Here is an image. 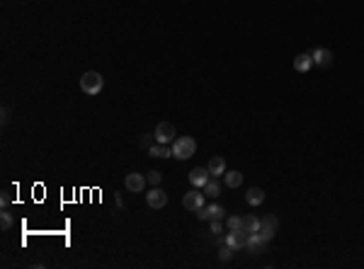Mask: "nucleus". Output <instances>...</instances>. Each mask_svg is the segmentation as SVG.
<instances>
[{
	"label": "nucleus",
	"instance_id": "nucleus-1",
	"mask_svg": "<svg viewBox=\"0 0 364 269\" xmlns=\"http://www.w3.org/2000/svg\"><path fill=\"white\" fill-rule=\"evenodd\" d=\"M170 150H173V158L187 160V158H192V155L197 153V141H194L192 136H180V138H175V141L170 143Z\"/></svg>",
	"mask_w": 364,
	"mask_h": 269
},
{
	"label": "nucleus",
	"instance_id": "nucleus-2",
	"mask_svg": "<svg viewBox=\"0 0 364 269\" xmlns=\"http://www.w3.org/2000/svg\"><path fill=\"white\" fill-rule=\"evenodd\" d=\"M102 88H105V80H102V75L97 71L83 73V78H80V90H83L85 95L95 97L97 92H102Z\"/></svg>",
	"mask_w": 364,
	"mask_h": 269
},
{
	"label": "nucleus",
	"instance_id": "nucleus-3",
	"mask_svg": "<svg viewBox=\"0 0 364 269\" xmlns=\"http://www.w3.org/2000/svg\"><path fill=\"white\" fill-rule=\"evenodd\" d=\"M199 221H223L226 218V209L221 204H209V206H201L197 211Z\"/></svg>",
	"mask_w": 364,
	"mask_h": 269
},
{
	"label": "nucleus",
	"instance_id": "nucleus-4",
	"mask_svg": "<svg viewBox=\"0 0 364 269\" xmlns=\"http://www.w3.org/2000/svg\"><path fill=\"white\" fill-rule=\"evenodd\" d=\"M248 238H250L248 231L236 228V231H228V235H226L223 240H226V245H231L233 250H240V248H248Z\"/></svg>",
	"mask_w": 364,
	"mask_h": 269
},
{
	"label": "nucleus",
	"instance_id": "nucleus-5",
	"mask_svg": "<svg viewBox=\"0 0 364 269\" xmlns=\"http://www.w3.org/2000/svg\"><path fill=\"white\" fill-rule=\"evenodd\" d=\"M153 136H156L158 143H165V145L173 143V141H175V126L170 124V122H161V124L156 126Z\"/></svg>",
	"mask_w": 364,
	"mask_h": 269
},
{
	"label": "nucleus",
	"instance_id": "nucleus-6",
	"mask_svg": "<svg viewBox=\"0 0 364 269\" xmlns=\"http://www.w3.org/2000/svg\"><path fill=\"white\" fill-rule=\"evenodd\" d=\"M204 197H206V194H204V192H197V189H194V192H187V194L182 197V206H184L187 211H199L201 206H204Z\"/></svg>",
	"mask_w": 364,
	"mask_h": 269
},
{
	"label": "nucleus",
	"instance_id": "nucleus-7",
	"mask_svg": "<svg viewBox=\"0 0 364 269\" xmlns=\"http://www.w3.org/2000/svg\"><path fill=\"white\" fill-rule=\"evenodd\" d=\"M124 187H127L131 194L144 192L146 189V175H141V172H129L127 177H124Z\"/></svg>",
	"mask_w": 364,
	"mask_h": 269
},
{
	"label": "nucleus",
	"instance_id": "nucleus-8",
	"mask_svg": "<svg viewBox=\"0 0 364 269\" xmlns=\"http://www.w3.org/2000/svg\"><path fill=\"white\" fill-rule=\"evenodd\" d=\"M146 204L151 206V209H163L165 204H168V194H165L163 189H158V187H153L148 194H146Z\"/></svg>",
	"mask_w": 364,
	"mask_h": 269
},
{
	"label": "nucleus",
	"instance_id": "nucleus-9",
	"mask_svg": "<svg viewBox=\"0 0 364 269\" xmlns=\"http://www.w3.org/2000/svg\"><path fill=\"white\" fill-rule=\"evenodd\" d=\"M313 66H321V68H328L330 63H333V51L326 49V46H318L316 51H313Z\"/></svg>",
	"mask_w": 364,
	"mask_h": 269
},
{
	"label": "nucleus",
	"instance_id": "nucleus-10",
	"mask_svg": "<svg viewBox=\"0 0 364 269\" xmlns=\"http://www.w3.org/2000/svg\"><path fill=\"white\" fill-rule=\"evenodd\" d=\"M187 177H189V184H192V187H199V189H201V187L209 182L211 175H209V170H206V167H194V170H189V175H187Z\"/></svg>",
	"mask_w": 364,
	"mask_h": 269
},
{
	"label": "nucleus",
	"instance_id": "nucleus-11",
	"mask_svg": "<svg viewBox=\"0 0 364 269\" xmlns=\"http://www.w3.org/2000/svg\"><path fill=\"white\" fill-rule=\"evenodd\" d=\"M277 228H279V218L274 214H267L260 218V231H265V233H277Z\"/></svg>",
	"mask_w": 364,
	"mask_h": 269
},
{
	"label": "nucleus",
	"instance_id": "nucleus-12",
	"mask_svg": "<svg viewBox=\"0 0 364 269\" xmlns=\"http://www.w3.org/2000/svg\"><path fill=\"white\" fill-rule=\"evenodd\" d=\"M311 66H313V56L311 54H299L296 58H294V68L299 73H309Z\"/></svg>",
	"mask_w": 364,
	"mask_h": 269
},
{
	"label": "nucleus",
	"instance_id": "nucleus-13",
	"mask_svg": "<svg viewBox=\"0 0 364 269\" xmlns=\"http://www.w3.org/2000/svg\"><path fill=\"white\" fill-rule=\"evenodd\" d=\"M206 170H209V175H211V177H218V175H223V172H226V160H223L221 155H216V158H211V160H209Z\"/></svg>",
	"mask_w": 364,
	"mask_h": 269
},
{
	"label": "nucleus",
	"instance_id": "nucleus-14",
	"mask_svg": "<svg viewBox=\"0 0 364 269\" xmlns=\"http://www.w3.org/2000/svg\"><path fill=\"white\" fill-rule=\"evenodd\" d=\"M223 182H226V187L236 189V187L243 184V175H240L238 170H226V172H223Z\"/></svg>",
	"mask_w": 364,
	"mask_h": 269
},
{
	"label": "nucleus",
	"instance_id": "nucleus-15",
	"mask_svg": "<svg viewBox=\"0 0 364 269\" xmlns=\"http://www.w3.org/2000/svg\"><path fill=\"white\" fill-rule=\"evenodd\" d=\"M245 201H248L250 206H260V204L265 201V192H262L260 187H250L248 194H245Z\"/></svg>",
	"mask_w": 364,
	"mask_h": 269
},
{
	"label": "nucleus",
	"instance_id": "nucleus-16",
	"mask_svg": "<svg viewBox=\"0 0 364 269\" xmlns=\"http://www.w3.org/2000/svg\"><path fill=\"white\" fill-rule=\"evenodd\" d=\"M148 155L151 158H168V155H173V150H170V145L158 143V145H151L148 148Z\"/></svg>",
	"mask_w": 364,
	"mask_h": 269
},
{
	"label": "nucleus",
	"instance_id": "nucleus-17",
	"mask_svg": "<svg viewBox=\"0 0 364 269\" xmlns=\"http://www.w3.org/2000/svg\"><path fill=\"white\" fill-rule=\"evenodd\" d=\"M243 231H248V233H257L260 231V218L253 214L243 216Z\"/></svg>",
	"mask_w": 364,
	"mask_h": 269
},
{
	"label": "nucleus",
	"instance_id": "nucleus-18",
	"mask_svg": "<svg viewBox=\"0 0 364 269\" xmlns=\"http://www.w3.org/2000/svg\"><path fill=\"white\" fill-rule=\"evenodd\" d=\"M204 189V194H209L211 199H216V197H221V184L216 182V177H209V182L201 187Z\"/></svg>",
	"mask_w": 364,
	"mask_h": 269
},
{
	"label": "nucleus",
	"instance_id": "nucleus-19",
	"mask_svg": "<svg viewBox=\"0 0 364 269\" xmlns=\"http://www.w3.org/2000/svg\"><path fill=\"white\" fill-rule=\"evenodd\" d=\"M233 257V248L231 245H226V243H221V250H218V260L221 262H228Z\"/></svg>",
	"mask_w": 364,
	"mask_h": 269
},
{
	"label": "nucleus",
	"instance_id": "nucleus-20",
	"mask_svg": "<svg viewBox=\"0 0 364 269\" xmlns=\"http://www.w3.org/2000/svg\"><path fill=\"white\" fill-rule=\"evenodd\" d=\"M12 223H15V221H12V214H7V211L0 214V228H2V231H10Z\"/></svg>",
	"mask_w": 364,
	"mask_h": 269
},
{
	"label": "nucleus",
	"instance_id": "nucleus-21",
	"mask_svg": "<svg viewBox=\"0 0 364 269\" xmlns=\"http://www.w3.org/2000/svg\"><path fill=\"white\" fill-rule=\"evenodd\" d=\"M226 226H228V231L243 228V216H228V218H226Z\"/></svg>",
	"mask_w": 364,
	"mask_h": 269
},
{
	"label": "nucleus",
	"instance_id": "nucleus-22",
	"mask_svg": "<svg viewBox=\"0 0 364 269\" xmlns=\"http://www.w3.org/2000/svg\"><path fill=\"white\" fill-rule=\"evenodd\" d=\"M146 179H148V182H151V184H153V187H158V184H161V182H163V175H161V172H158V170H151V172H148V175H146Z\"/></svg>",
	"mask_w": 364,
	"mask_h": 269
},
{
	"label": "nucleus",
	"instance_id": "nucleus-23",
	"mask_svg": "<svg viewBox=\"0 0 364 269\" xmlns=\"http://www.w3.org/2000/svg\"><path fill=\"white\" fill-rule=\"evenodd\" d=\"M153 138H156V136H148V134H141V138H139V143L144 145L146 150H148V148H151V145H153Z\"/></svg>",
	"mask_w": 364,
	"mask_h": 269
},
{
	"label": "nucleus",
	"instance_id": "nucleus-24",
	"mask_svg": "<svg viewBox=\"0 0 364 269\" xmlns=\"http://www.w3.org/2000/svg\"><path fill=\"white\" fill-rule=\"evenodd\" d=\"M211 233H214V235H221V233H223V226H221V221H211Z\"/></svg>",
	"mask_w": 364,
	"mask_h": 269
},
{
	"label": "nucleus",
	"instance_id": "nucleus-25",
	"mask_svg": "<svg viewBox=\"0 0 364 269\" xmlns=\"http://www.w3.org/2000/svg\"><path fill=\"white\" fill-rule=\"evenodd\" d=\"M0 204H2V209L10 204V194H7V192H2V197H0Z\"/></svg>",
	"mask_w": 364,
	"mask_h": 269
},
{
	"label": "nucleus",
	"instance_id": "nucleus-26",
	"mask_svg": "<svg viewBox=\"0 0 364 269\" xmlns=\"http://www.w3.org/2000/svg\"><path fill=\"white\" fill-rule=\"evenodd\" d=\"M7 117H10V112H7V107H2V124L7 122Z\"/></svg>",
	"mask_w": 364,
	"mask_h": 269
}]
</instances>
